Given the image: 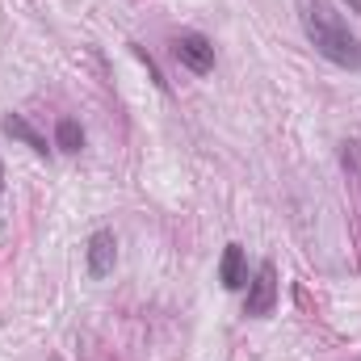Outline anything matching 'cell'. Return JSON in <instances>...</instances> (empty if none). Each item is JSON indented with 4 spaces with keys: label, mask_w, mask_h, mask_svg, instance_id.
Segmentation results:
<instances>
[{
    "label": "cell",
    "mask_w": 361,
    "mask_h": 361,
    "mask_svg": "<svg viewBox=\"0 0 361 361\" xmlns=\"http://www.w3.org/2000/svg\"><path fill=\"white\" fill-rule=\"evenodd\" d=\"M85 257H89V277H109L114 265H118V235L109 231V227H101V231H92L89 244H85Z\"/></svg>",
    "instance_id": "cell-4"
},
{
    "label": "cell",
    "mask_w": 361,
    "mask_h": 361,
    "mask_svg": "<svg viewBox=\"0 0 361 361\" xmlns=\"http://www.w3.org/2000/svg\"><path fill=\"white\" fill-rule=\"evenodd\" d=\"M173 59L180 68H189L193 76H206V72H214V42L197 30H185L173 38Z\"/></svg>",
    "instance_id": "cell-2"
},
{
    "label": "cell",
    "mask_w": 361,
    "mask_h": 361,
    "mask_svg": "<svg viewBox=\"0 0 361 361\" xmlns=\"http://www.w3.org/2000/svg\"><path fill=\"white\" fill-rule=\"evenodd\" d=\"M55 147L76 156V152L85 147V126H80L76 118H59V126H55Z\"/></svg>",
    "instance_id": "cell-7"
},
{
    "label": "cell",
    "mask_w": 361,
    "mask_h": 361,
    "mask_svg": "<svg viewBox=\"0 0 361 361\" xmlns=\"http://www.w3.org/2000/svg\"><path fill=\"white\" fill-rule=\"evenodd\" d=\"M294 8H298V25L307 42L315 47V55H324L336 68L361 72V42L332 0H294Z\"/></svg>",
    "instance_id": "cell-1"
},
{
    "label": "cell",
    "mask_w": 361,
    "mask_h": 361,
    "mask_svg": "<svg viewBox=\"0 0 361 361\" xmlns=\"http://www.w3.org/2000/svg\"><path fill=\"white\" fill-rule=\"evenodd\" d=\"M345 4H349V8H353V13L361 17V0H345Z\"/></svg>",
    "instance_id": "cell-8"
},
{
    "label": "cell",
    "mask_w": 361,
    "mask_h": 361,
    "mask_svg": "<svg viewBox=\"0 0 361 361\" xmlns=\"http://www.w3.org/2000/svg\"><path fill=\"white\" fill-rule=\"evenodd\" d=\"M273 307H277V269H273V261H261L257 273H252V281H248L244 315L265 319V315H273Z\"/></svg>",
    "instance_id": "cell-3"
},
{
    "label": "cell",
    "mask_w": 361,
    "mask_h": 361,
    "mask_svg": "<svg viewBox=\"0 0 361 361\" xmlns=\"http://www.w3.org/2000/svg\"><path fill=\"white\" fill-rule=\"evenodd\" d=\"M0 197H4V164H0Z\"/></svg>",
    "instance_id": "cell-9"
},
{
    "label": "cell",
    "mask_w": 361,
    "mask_h": 361,
    "mask_svg": "<svg viewBox=\"0 0 361 361\" xmlns=\"http://www.w3.org/2000/svg\"><path fill=\"white\" fill-rule=\"evenodd\" d=\"M0 130H4L13 143H25L34 156H51L47 135H42V130H34V122H30L25 114H4V118H0Z\"/></svg>",
    "instance_id": "cell-5"
},
{
    "label": "cell",
    "mask_w": 361,
    "mask_h": 361,
    "mask_svg": "<svg viewBox=\"0 0 361 361\" xmlns=\"http://www.w3.org/2000/svg\"><path fill=\"white\" fill-rule=\"evenodd\" d=\"M219 281H223V290H244V286H248V257H244L240 244H227V248H223Z\"/></svg>",
    "instance_id": "cell-6"
}]
</instances>
